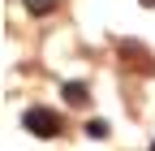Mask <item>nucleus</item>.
Here are the masks:
<instances>
[{"label": "nucleus", "mask_w": 155, "mask_h": 151, "mask_svg": "<svg viewBox=\"0 0 155 151\" xmlns=\"http://www.w3.org/2000/svg\"><path fill=\"white\" fill-rule=\"evenodd\" d=\"M26 129H35L39 138H52L56 129H61V117H56L52 108H30L26 112Z\"/></svg>", "instance_id": "obj_1"}, {"label": "nucleus", "mask_w": 155, "mask_h": 151, "mask_svg": "<svg viewBox=\"0 0 155 151\" xmlns=\"http://www.w3.org/2000/svg\"><path fill=\"white\" fill-rule=\"evenodd\" d=\"M65 95H69V104H82V99H86V86H82V82H69Z\"/></svg>", "instance_id": "obj_2"}, {"label": "nucleus", "mask_w": 155, "mask_h": 151, "mask_svg": "<svg viewBox=\"0 0 155 151\" xmlns=\"http://www.w3.org/2000/svg\"><path fill=\"white\" fill-rule=\"evenodd\" d=\"M26 5H30V13H52L56 0H26Z\"/></svg>", "instance_id": "obj_3"}, {"label": "nucleus", "mask_w": 155, "mask_h": 151, "mask_svg": "<svg viewBox=\"0 0 155 151\" xmlns=\"http://www.w3.org/2000/svg\"><path fill=\"white\" fill-rule=\"evenodd\" d=\"M86 134H95V138H104V134H108V125H104V121H91V125H86Z\"/></svg>", "instance_id": "obj_4"}, {"label": "nucleus", "mask_w": 155, "mask_h": 151, "mask_svg": "<svg viewBox=\"0 0 155 151\" xmlns=\"http://www.w3.org/2000/svg\"><path fill=\"white\" fill-rule=\"evenodd\" d=\"M151 151H155V147H151Z\"/></svg>", "instance_id": "obj_5"}]
</instances>
